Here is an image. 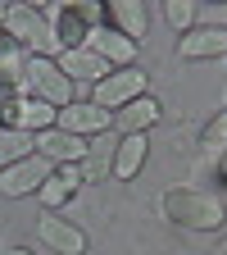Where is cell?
<instances>
[{"instance_id":"6","label":"cell","mask_w":227,"mask_h":255,"mask_svg":"<svg viewBox=\"0 0 227 255\" xmlns=\"http://www.w3.org/2000/svg\"><path fill=\"white\" fill-rule=\"evenodd\" d=\"M55 173V164L46 155H27L14 159L9 169H0V196H27V191H41V182Z\"/></svg>"},{"instance_id":"8","label":"cell","mask_w":227,"mask_h":255,"mask_svg":"<svg viewBox=\"0 0 227 255\" xmlns=\"http://www.w3.org/2000/svg\"><path fill=\"white\" fill-rule=\"evenodd\" d=\"M0 119H5V128H14V132H46V128H55V110L32 101V96H14V101L0 105Z\"/></svg>"},{"instance_id":"21","label":"cell","mask_w":227,"mask_h":255,"mask_svg":"<svg viewBox=\"0 0 227 255\" xmlns=\"http://www.w3.org/2000/svg\"><path fill=\"white\" fill-rule=\"evenodd\" d=\"M200 141H205V150H227V114H218V119L205 128Z\"/></svg>"},{"instance_id":"4","label":"cell","mask_w":227,"mask_h":255,"mask_svg":"<svg viewBox=\"0 0 227 255\" xmlns=\"http://www.w3.org/2000/svg\"><path fill=\"white\" fill-rule=\"evenodd\" d=\"M91 27H100V5H59L55 9V46H69V50H77V46H86V32Z\"/></svg>"},{"instance_id":"13","label":"cell","mask_w":227,"mask_h":255,"mask_svg":"<svg viewBox=\"0 0 227 255\" xmlns=\"http://www.w3.org/2000/svg\"><path fill=\"white\" fill-rule=\"evenodd\" d=\"M177 55H182V59H214V55H227V27H191V32H182Z\"/></svg>"},{"instance_id":"14","label":"cell","mask_w":227,"mask_h":255,"mask_svg":"<svg viewBox=\"0 0 227 255\" xmlns=\"http://www.w3.org/2000/svg\"><path fill=\"white\" fill-rule=\"evenodd\" d=\"M55 64H59V73L69 78V82H73V78H82V82H105V78H109V64H105L100 55H91L86 46H77V50H64Z\"/></svg>"},{"instance_id":"3","label":"cell","mask_w":227,"mask_h":255,"mask_svg":"<svg viewBox=\"0 0 227 255\" xmlns=\"http://www.w3.org/2000/svg\"><path fill=\"white\" fill-rule=\"evenodd\" d=\"M0 32H5L9 41H18L27 55H46V59H55V32H50V23H46V14H37V9H27V5H14V9H5V23H0Z\"/></svg>"},{"instance_id":"19","label":"cell","mask_w":227,"mask_h":255,"mask_svg":"<svg viewBox=\"0 0 227 255\" xmlns=\"http://www.w3.org/2000/svg\"><path fill=\"white\" fill-rule=\"evenodd\" d=\"M27 150H32V137H27V132L0 128V169H9L14 159H27Z\"/></svg>"},{"instance_id":"22","label":"cell","mask_w":227,"mask_h":255,"mask_svg":"<svg viewBox=\"0 0 227 255\" xmlns=\"http://www.w3.org/2000/svg\"><path fill=\"white\" fill-rule=\"evenodd\" d=\"M9 255H32V251H27V246H14V251H9Z\"/></svg>"},{"instance_id":"5","label":"cell","mask_w":227,"mask_h":255,"mask_svg":"<svg viewBox=\"0 0 227 255\" xmlns=\"http://www.w3.org/2000/svg\"><path fill=\"white\" fill-rule=\"evenodd\" d=\"M137 96H146V73L141 69H118L109 73L105 82H95V96H91V105L95 110H123V105H132Z\"/></svg>"},{"instance_id":"12","label":"cell","mask_w":227,"mask_h":255,"mask_svg":"<svg viewBox=\"0 0 227 255\" xmlns=\"http://www.w3.org/2000/svg\"><path fill=\"white\" fill-rule=\"evenodd\" d=\"M86 50L100 55L105 64H118V69H132V55H137V46L127 37H118L114 27H91L86 32Z\"/></svg>"},{"instance_id":"11","label":"cell","mask_w":227,"mask_h":255,"mask_svg":"<svg viewBox=\"0 0 227 255\" xmlns=\"http://www.w3.org/2000/svg\"><path fill=\"white\" fill-rule=\"evenodd\" d=\"M154 123H159V101L154 96H137L132 105L109 114V128H118L123 137H146V128H154Z\"/></svg>"},{"instance_id":"7","label":"cell","mask_w":227,"mask_h":255,"mask_svg":"<svg viewBox=\"0 0 227 255\" xmlns=\"http://www.w3.org/2000/svg\"><path fill=\"white\" fill-rule=\"evenodd\" d=\"M55 128L59 132H73V137H100V132H109V114L105 110H95L91 101H69L59 114H55Z\"/></svg>"},{"instance_id":"9","label":"cell","mask_w":227,"mask_h":255,"mask_svg":"<svg viewBox=\"0 0 227 255\" xmlns=\"http://www.w3.org/2000/svg\"><path fill=\"white\" fill-rule=\"evenodd\" d=\"M41 242L50 246V251H59V255H86V233L82 228H73V223H64L55 210H46L41 214Z\"/></svg>"},{"instance_id":"2","label":"cell","mask_w":227,"mask_h":255,"mask_svg":"<svg viewBox=\"0 0 227 255\" xmlns=\"http://www.w3.org/2000/svg\"><path fill=\"white\" fill-rule=\"evenodd\" d=\"M23 96H32V101H41L50 110H64L73 101V82L59 73V64L46 59V55H27V69H23Z\"/></svg>"},{"instance_id":"10","label":"cell","mask_w":227,"mask_h":255,"mask_svg":"<svg viewBox=\"0 0 227 255\" xmlns=\"http://www.w3.org/2000/svg\"><path fill=\"white\" fill-rule=\"evenodd\" d=\"M37 155H46L50 164H82L86 155V141L73 137V132H59V128H46V132H37Z\"/></svg>"},{"instance_id":"18","label":"cell","mask_w":227,"mask_h":255,"mask_svg":"<svg viewBox=\"0 0 227 255\" xmlns=\"http://www.w3.org/2000/svg\"><path fill=\"white\" fill-rule=\"evenodd\" d=\"M114 146H118V141H114L109 132H100L95 141H86V155H82V164H77L82 178H100V173L114 164Z\"/></svg>"},{"instance_id":"23","label":"cell","mask_w":227,"mask_h":255,"mask_svg":"<svg viewBox=\"0 0 227 255\" xmlns=\"http://www.w3.org/2000/svg\"><path fill=\"white\" fill-rule=\"evenodd\" d=\"M0 23H5V9H0Z\"/></svg>"},{"instance_id":"17","label":"cell","mask_w":227,"mask_h":255,"mask_svg":"<svg viewBox=\"0 0 227 255\" xmlns=\"http://www.w3.org/2000/svg\"><path fill=\"white\" fill-rule=\"evenodd\" d=\"M146 150H150V141H146V137H118L109 173H114L118 182H132V178L141 173V164H146Z\"/></svg>"},{"instance_id":"16","label":"cell","mask_w":227,"mask_h":255,"mask_svg":"<svg viewBox=\"0 0 227 255\" xmlns=\"http://www.w3.org/2000/svg\"><path fill=\"white\" fill-rule=\"evenodd\" d=\"M109 18H114V32L127 37L132 46L146 37V27H150V14H146L141 0H114V5H109Z\"/></svg>"},{"instance_id":"20","label":"cell","mask_w":227,"mask_h":255,"mask_svg":"<svg viewBox=\"0 0 227 255\" xmlns=\"http://www.w3.org/2000/svg\"><path fill=\"white\" fill-rule=\"evenodd\" d=\"M164 18H168V27L191 32V27H196V5H191V0H168V5H164Z\"/></svg>"},{"instance_id":"15","label":"cell","mask_w":227,"mask_h":255,"mask_svg":"<svg viewBox=\"0 0 227 255\" xmlns=\"http://www.w3.org/2000/svg\"><path fill=\"white\" fill-rule=\"evenodd\" d=\"M77 187H82V169H77V164H55V173L41 182L37 196H41V205H46V210H59V205L77 191Z\"/></svg>"},{"instance_id":"1","label":"cell","mask_w":227,"mask_h":255,"mask_svg":"<svg viewBox=\"0 0 227 255\" xmlns=\"http://www.w3.org/2000/svg\"><path fill=\"white\" fill-rule=\"evenodd\" d=\"M159 210L168 214V223H182V228L196 233H214L227 223V205L214 196V191H196V187H173L159 196Z\"/></svg>"}]
</instances>
